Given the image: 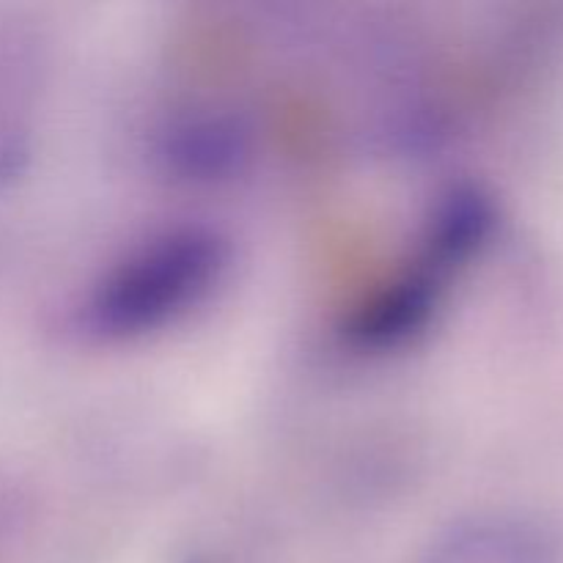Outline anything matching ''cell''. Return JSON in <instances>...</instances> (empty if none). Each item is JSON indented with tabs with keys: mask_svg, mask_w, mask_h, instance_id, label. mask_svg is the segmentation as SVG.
Returning <instances> with one entry per match:
<instances>
[{
	"mask_svg": "<svg viewBox=\"0 0 563 563\" xmlns=\"http://www.w3.org/2000/svg\"><path fill=\"white\" fill-rule=\"evenodd\" d=\"M212 264V240L187 234L174 240V245H159L137 267L124 269L115 284L97 297L93 319L99 328L110 330H126L148 322V313H165L168 302L170 308L179 306L181 297H176L174 291L187 295L190 284H207Z\"/></svg>",
	"mask_w": 563,
	"mask_h": 563,
	"instance_id": "1",
	"label": "cell"
},
{
	"mask_svg": "<svg viewBox=\"0 0 563 563\" xmlns=\"http://www.w3.org/2000/svg\"><path fill=\"white\" fill-rule=\"evenodd\" d=\"M423 563H559V542L533 517L484 515L451 528Z\"/></svg>",
	"mask_w": 563,
	"mask_h": 563,
	"instance_id": "2",
	"label": "cell"
}]
</instances>
